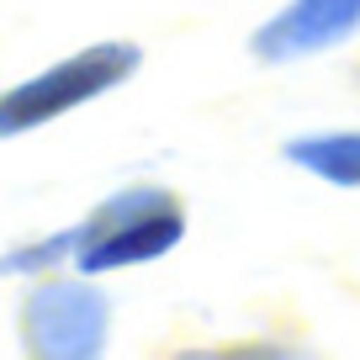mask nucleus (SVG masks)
<instances>
[{
	"label": "nucleus",
	"mask_w": 360,
	"mask_h": 360,
	"mask_svg": "<svg viewBox=\"0 0 360 360\" xmlns=\"http://www.w3.org/2000/svg\"><path fill=\"white\" fill-rule=\"evenodd\" d=\"M186 238V212L159 186H127L101 212L79 223V265L85 270H117L138 259H159Z\"/></svg>",
	"instance_id": "obj_1"
},
{
	"label": "nucleus",
	"mask_w": 360,
	"mask_h": 360,
	"mask_svg": "<svg viewBox=\"0 0 360 360\" xmlns=\"http://www.w3.org/2000/svg\"><path fill=\"white\" fill-rule=\"evenodd\" d=\"M360 32V0H292L255 32V58L292 64V58L339 48Z\"/></svg>",
	"instance_id": "obj_4"
},
{
	"label": "nucleus",
	"mask_w": 360,
	"mask_h": 360,
	"mask_svg": "<svg viewBox=\"0 0 360 360\" xmlns=\"http://www.w3.org/2000/svg\"><path fill=\"white\" fill-rule=\"evenodd\" d=\"M286 159L302 165L307 175L334 180V186H360V133H313V138H292Z\"/></svg>",
	"instance_id": "obj_5"
},
{
	"label": "nucleus",
	"mask_w": 360,
	"mask_h": 360,
	"mask_svg": "<svg viewBox=\"0 0 360 360\" xmlns=\"http://www.w3.org/2000/svg\"><path fill=\"white\" fill-rule=\"evenodd\" d=\"M138 58L143 53H138L133 43H96V48H85V53L64 58V64L43 69V75L27 79V85L6 90V96H0V138L43 127V122H53V117L85 106L90 96L122 85V79L138 69Z\"/></svg>",
	"instance_id": "obj_2"
},
{
	"label": "nucleus",
	"mask_w": 360,
	"mask_h": 360,
	"mask_svg": "<svg viewBox=\"0 0 360 360\" xmlns=\"http://www.w3.org/2000/svg\"><path fill=\"white\" fill-rule=\"evenodd\" d=\"M112 302L90 286H43L27 302V345L37 355H96L106 345Z\"/></svg>",
	"instance_id": "obj_3"
}]
</instances>
